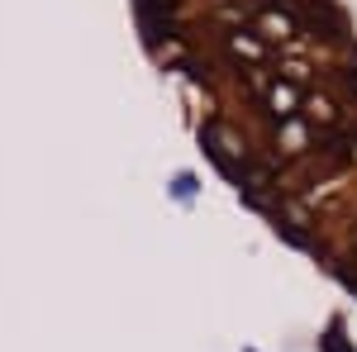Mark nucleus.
<instances>
[{"label":"nucleus","mask_w":357,"mask_h":352,"mask_svg":"<svg viewBox=\"0 0 357 352\" xmlns=\"http://www.w3.org/2000/svg\"><path fill=\"white\" fill-rule=\"evenodd\" d=\"M167 195H172L176 205H191L195 195H200V176H195V171H176V176L167 181Z\"/></svg>","instance_id":"nucleus-1"}]
</instances>
